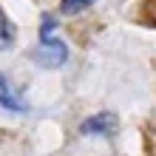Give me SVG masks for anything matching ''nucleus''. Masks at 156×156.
<instances>
[{
  "label": "nucleus",
  "mask_w": 156,
  "mask_h": 156,
  "mask_svg": "<svg viewBox=\"0 0 156 156\" xmlns=\"http://www.w3.org/2000/svg\"><path fill=\"white\" fill-rule=\"evenodd\" d=\"M29 57L43 68H60L68 60V45L54 37V17L43 14V31H40V43Z\"/></svg>",
  "instance_id": "nucleus-1"
},
{
  "label": "nucleus",
  "mask_w": 156,
  "mask_h": 156,
  "mask_svg": "<svg viewBox=\"0 0 156 156\" xmlns=\"http://www.w3.org/2000/svg\"><path fill=\"white\" fill-rule=\"evenodd\" d=\"M0 108H6V111H17V114L29 111L26 99L20 97V91L6 80V74H0Z\"/></svg>",
  "instance_id": "nucleus-2"
},
{
  "label": "nucleus",
  "mask_w": 156,
  "mask_h": 156,
  "mask_svg": "<svg viewBox=\"0 0 156 156\" xmlns=\"http://www.w3.org/2000/svg\"><path fill=\"white\" fill-rule=\"evenodd\" d=\"M80 133H99V136H111L116 133V116L114 114H94L80 125Z\"/></svg>",
  "instance_id": "nucleus-3"
},
{
  "label": "nucleus",
  "mask_w": 156,
  "mask_h": 156,
  "mask_svg": "<svg viewBox=\"0 0 156 156\" xmlns=\"http://www.w3.org/2000/svg\"><path fill=\"white\" fill-rule=\"evenodd\" d=\"M14 37H17L14 26L9 23V17L3 14V9H0V51L12 48V45H14Z\"/></svg>",
  "instance_id": "nucleus-4"
},
{
  "label": "nucleus",
  "mask_w": 156,
  "mask_h": 156,
  "mask_svg": "<svg viewBox=\"0 0 156 156\" xmlns=\"http://www.w3.org/2000/svg\"><path fill=\"white\" fill-rule=\"evenodd\" d=\"M91 3H94V0H62L60 9H62L66 14H77V12H82V9H88Z\"/></svg>",
  "instance_id": "nucleus-5"
}]
</instances>
